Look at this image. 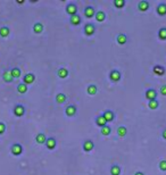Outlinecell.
<instances>
[{"mask_svg":"<svg viewBox=\"0 0 166 175\" xmlns=\"http://www.w3.org/2000/svg\"><path fill=\"white\" fill-rule=\"evenodd\" d=\"M163 138H164V139H166V129L164 130V132H163Z\"/></svg>","mask_w":166,"mask_h":175,"instance_id":"38","label":"cell"},{"mask_svg":"<svg viewBox=\"0 0 166 175\" xmlns=\"http://www.w3.org/2000/svg\"><path fill=\"white\" fill-rule=\"evenodd\" d=\"M117 42H118L120 45H124V43L126 42V35H124V34H120V35L117 37Z\"/></svg>","mask_w":166,"mask_h":175,"instance_id":"23","label":"cell"},{"mask_svg":"<svg viewBox=\"0 0 166 175\" xmlns=\"http://www.w3.org/2000/svg\"><path fill=\"white\" fill-rule=\"evenodd\" d=\"M114 5H115L116 7H118V8H122V7L125 5V1H124V0H115Z\"/></svg>","mask_w":166,"mask_h":175,"instance_id":"33","label":"cell"},{"mask_svg":"<svg viewBox=\"0 0 166 175\" xmlns=\"http://www.w3.org/2000/svg\"><path fill=\"white\" fill-rule=\"evenodd\" d=\"M33 81H34V75L31 73L26 74L24 76V84H31V83H33Z\"/></svg>","mask_w":166,"mask_h":175,"instance_id":"8","label":"cell"},{"mask_svg":"<svg viewBox=\"0 0 166 175\" xmlns=\"http://www.w3.org/2000/svg\"><path fill=\"white\" fill-rule=\"evenodd\" d=\"M22 151H23V149H22V146L21 144H14L13 147H12V152H13L14 155H21L22 154Z\"/></svg>","mask_w":166,"mask_h":175,"instance_id":"2","label":"cell"},{"mask_svg":"<svg viewBox=\"0 0 166 175\" xmlns=\"http://www.w3.org/2000/svg\"><path fill=\"white\" fill-rule=\"evenodd\" d=\"M160 92H162V94L166 96V85H163V86L160 88Z\"/></svg>","mask_w":166,"mask_h":175,"instance_id":"37","label":"cell"},{"mask_svg":"<svg viewBox=\"0 0 166 175\" xmlns=\"http://www.w3.org/2000/svg\"><path fill=\"white\" fill-rule=\"evenodd\" d=\"M157 13L159 15H165L166 14V5L165 4H160L159 6L157 7Z\"/></svg>","mask_w":166,"mask_h":175,"instance_id":"15","label":"cell"},{"mask_svg":"<svg viewBox=\"0 0 166 175\" xmlns=\"http://www.w3.org/2000/svg\"><path fill=\"white\" fill-rule=\"evenodd\" d=\"M10 73H12V76H13V78H17L21 76V70L17 68V67L13 68V70L10 71Z\"/></svg>","mask_w":166,"mask_h":175,"instance_id":"16","label":"cell"},{"mask_svg":"<svg viewBox=\"0 0 166 175\" xmlns=\"http://www.w3.org/2000/svg\"><path fill=\"white\" fill-rule=\"evenodd\" d=\"M71 23H72L73 25L80 24V23H81V17H80L79 15H73V16L71 17Z\"/></svg>","mask_w":166,"mask_h":175,"instance_id":"11","label":"cell"},{"mask_svg":"<svg viewBox=\"0 0 166 175\" xmlns=\"http://www.w3.org/2000/svg\"><path fill=\"white\" fill-rule=\"evenodd\" d=\"M159 38L162 40L166 39V29H160L159 30Z\"/></svg>","mask_w":166,"mask_h":175,"instance_id":"34","label":"cell"},{"mask_svg":"<svg viewBox=\"0 0 166 175\" xmlns=\"http://www.w3.org/2000/svg\"><path fill=\"white\" fill-rule=\"evenodd\" d=\"M56 100H57L59 104H62V103H64L65 100H66V96H65L64 93H58L57 97H56Z\"/></svg>","mask_w":166,"mask_h":175,"instance_id":"25","label":"cell"},{"mask_svg":"<svg viewBox=\"0 0 166 175\" xmlns=\"http://www.w3.org/2000/svg\"><path fill=\"white\" fill-rule=\"evenodd\" d=\"M96 123L98 124L99 126H101V127H102V126H105V125L107 124V121L105 119V117H104V116H99L98 118H97Z\"/></svg>","mask_w":166,"mask_h":175,"instance_id":"17","label":"cell"},{"mask_svg":"<svg viewBox=\"0 0 166 175\" xmlns=\"http://www.w3.org/2000/svg\"><path fill=\"white\" fill-rule=\"evenodd\" d=\"M84 14H85L87 17H92V16L95 15V8H93V7H87Z\"/></svg>","mask_w":166,"mask_h":175,"instance_id":"10","label":"cell"},{"mask_svg":"<svg viewBox=\"0 0 166 175\" xmlns=\"http://www.w3.org/2000/svg\"><path fill=\"white\" fill-rule=\"evenodd\" d=\"M17 90H18L19 93H25L26 91H27V88H26V84L24 83H22V84H19L17 86Z\"/></svg>","mask_w":166,"mask_h":175,"instance_id":"27","label":"cell"},{"mask_svg":"<svg viewBox=\"0 0 166 175\" xmlns=\"http://www.w3.org/2000/svg\"><path fill=\"white\" fill-rule=\"evenodd\" d=\"M75 113H76V108H75L74 106H68V107L66 108V114H67L68 116H73Z\"/></svg>","mask_w":166,"mask_h":175,"instance_id":"14","label":"cell"},{"mask_svg":"<svg viewBox=\"0 0 166 175\" xmlns=\"http://www.w3.org/2000/svg\"><path fill=\"white\" fill-rule=\"evenodd\" d=\"M88 93H89V94H96L97 93L96 85H89V88H88Z\"/></svg>","mask_w":166,"mask_h":175,"instance_id":"29","label":"cell"},{"mask_svg":"<svg viewBox=\"0 0 166 175\" xmlns=\"http://www.w3.org/2000/svg\"><path fill=\"white\" fill-rule=\"evenodd\" d=\"M83 149L85 150V151H90V150L93 149V142L92 141H85V142L83 143Z\"/></svg>","mask_w":166,"mask_h":175,"instance_id":"9","label":"cell"},{"mask_svg":"<svg viewBox=\"0 0 166 175\" xmlns=\"http://www.w3.org/2000/svg\"><path fill=\"white\" fill-rule=\"evenodd\" d=\"M8 34H9V29H8V27L4 26V27H1V29H0V35H1V37L6 38Z\"/></svg>","mask_w":166,"mask_h":175,"instance_id":"22","label":"cell"},{"mask_svg":"<svg viewBox=\"0 0 166 175\" xmlns=\"http://www.w3.org/2000/svg\"><path fill=\"white\" fill-rule=\"evenodd\" d=\"M2 78H4V80H5L6 82H10L13 76H12V73H10V72H5L4 75H2Z\"/></svg>","mask_w":166,"mask_h":175,"instance_id":"24","label":"cell"},{"mask_svg":"<svg viewBox=\"0 0 166 175\" xmlns=\"http://www.w3.org/2000/svg\"><path fill=\"white\" fill-rule=\"evenodd\" d=\"M6 131V125L4 123H0V134H2Z\"/></svg>","mask_w":166,"mask_h":175,"instance_id":"36","label":"cell"},{"mask_svg":"<svg viewBox=\"0 0 166 175\" xmlns=\"http://www.w3.org/2000/svg\"><path fill=\"white\" fill-rule=\"evenodd\" d=\"M33 30H34V32L35 33H41L43 31V26H42V24H40V23H35Z\"/></svg>","mask_w":166,"mask_h":175,"instance_id":"21","label":"cell"},{"mask_svg":"<svg viewBox=\"0 0 166 175\" xmlns=\"http://www.w3.org/2000/svg\"><path fill=\"white\" fill-rule=\"evenodd\" d=\"M14 113H15L16 116H23L24 113H25V109H24V107L22 105H17L15 107V109H14Z\"/></svg>","mask_w":166,"mask_h":175,"instance_id":"1","label":"cell"},{"mask_svg":"<svg viewBox=\"0 0 166 175\" xmlns=\"http://www.w3.org/2000/svg\"><path fill=\"white\" fill-rule=\"evenodd\" d=\"M96 18L98 22H102V21L105 20V14L102 13V12H98L96 14Z\"/></svg>","mask_w":166,"mask_h":175,"instance_id":"30","label":"cell"},{"mask_svg":"<svg viewBox=\"0 0 166 175\" xmlns=\"http://www.w3.org/2000/svg\"><path fill=\"white\" fill-rule=\"evenodd\" d=\"M154 72H155L156 74H158V75H163V74L165 73V70H164L163 67H160V66H156V67L154 68Z\"/></svg>","mask_w":166,"mask_h":175,"instance_id":"26","label":"cell"},{"mask_svg":"<svg viewBox=\"0 0 166 175\" xmlns=\"http://www.w3.org/2000/svg\"><path fill=\"white\" fill-rule=\"evenodd\" d=\"M66 12H67V14H70V15H76V6L75 5H73V4H71V5H68L67 6V8H66Z\"/></svg>","mask_w":166,"mask_h":175,"instance_id":"3","label":"cell"},{"mask_svg":"<svg viewBox=\"0 0 166 175\" xmlns=\"http://www.w3.org/2000/svg\"><path fill=\"white\" fill-rule=\"evenodd\" d=\"M149 107H150L151 109H156V108L158 107V101H157V100H150V101H149Z\"/></svg>","mask_w":166,"mask_h":175,"instance_id":"31","label":"cell"},{"mask_svg":"<svg viewBox=\"0 0 166 175\" xmlns=\"http://www.w3.org/2000/svg\"><path fill=\"white\" fill-rule=\"evenodd\" d=\"M109 78H110V80H113L114 82H116V81H118V80L121 78V73L118 71H113L110 73Z\"/></svg>","mask_w":166,"mask_h":175,"instance_id":"6","label":"cell"},{"mask_svg":"<svg viewBox=\"0 0 166 175\" xmlns=\"http://www.w3.org/2000/svg\"><path fill=\"white\" fill-rule=\"evenodd\" d=\"M67 75H68V72H67L66 68H60V70L58 71V76H59V78H65Z\"/></svg>","mask_w":166,"mask_h":175,"instance_id":"19","label":"cell"},{"mask_svg":"<svg viewBox=\"0 0 166 175\" xmlns=\"http://www.w3.org/2000/svg\"><path fill=\"white\" fill-rule=\"evenodd\" d=\"M134 175H143V173H141V172H138V173H135Z\"/></svg>","mask_w":166,"mask_h":175,"instance_id":"39","label":"cell"},{"mask_svg":"<svg viewBox=\"0 0 166 175\" xmlns=\"http://www.w3.org/2000/svg\"><path fill=\"white\" fill-rule=\"evenodd\" d=\"M156 96H157V93H156V91L153 90V89H149V90L146 92V97H147L149 100H155V99H156Z\"/></svg>","mask_w":166,"mask_h":175,"instance_id":"7","label":"cell"},{"mask_svg":"<svg viewBox=\"0 0 166 175\" xmlns=\"http://www.w3.org/2000/svg\"><path fill=\"white\" fill-rule=\"evenodd\" d=\"M47 141V136L43 134V133H40L37 136V142L38 143H45Z\"/></svg>","mask_w":166,"mask_h":175,"instance_id":"18","label":"cell"},{"mask_svg":"<svg viewBox=\"0 0 166 175\" xmlns=\"http://www.w3.org/2000/svg\"><path fill=\"white\" fill-rule=\"evenodd\" d=\"M159 167L162 171H166V160H162V162H160Z\"/></svg>","mask_w":166,"mask_h":175,"instance_id":"35","label":"cell"},{"mask_svg":"<svg viewBox=\"0 0 166 175\" xmlns=\"http://www.w3.org/2000/svg\"><path fill=\"white\" fill-rule=\"evenodd\" d=\"M109 133H110V127L107 126V125L102 126L101 127V134H104V135H108Z\"/></svg>","mask_w":166,"mask_h":175,"instance_id":"28","label":"cell"},{"mask_svg":"<svg viewBox=\"0 0 166 175\" xmlns=\"http://www.w3.org/2000/svg\"><path fill=\"white\" fill-rule=\"evenodd\" d=\"M117 133H118V135H120V136H124L125 134H126V127L121 126V127L117 130Z\"/></svg>","mask_w":166,"mask_h":175,"instance_id":"32","label":"cell"},{"mask_svg":"<svg viewBox=\"0 0 166 175\" xmlns=\"http://www.w3.org/2000/svg\"><path fill=\"white\" fill-rule=\"evenodd\" d=\"M110 173L112 175H120L121 173V168H120V166H117V165H114L112 169H110Z\"/></svg>","mask_w":166,"mask_h":175,"instance_id":"20","label":"cell"},{"mask_svg":"<svg viewBox=\"0 0 166 175\" xmlns=\"http://www.w3.org/2000/svg\"><path fill=\"white\" fill-rule=\"evenodd\" d=\"M46 144H47V148L48 149H54L56 147V140L54 138H49V139H47Z\"/></svg>","mask_w":166,"mask_h":175,"instance_id":"4","label":"cell"},{"mask_svg":"<svg viewBox=\"0 0 166 175\" xmlns=\"http://www.w3.org/2000/svg\"><path fill=\"white\" fill-rule=\"evenodd\" d=\"M84 32H85L87 35L93 34V33H95V26L92 25V24H87L85 27H84Z\"/></svg>","mask_w":166,"mask_h":175,"instance_id":"5","label":"cell"},{"mask_svg":"<svg viewBox=\"0 0 166 175\" xmlns=\"http://www.w3.org/2000/svg\"><path fill=\"white\" fill-rule=\"evenodd\" d=\"M148 8H149V4L147 1H140L139 2V9L141 12H146Z\"/></svg>","mask_w":166,"mask_h":175,"instance_id":"13","label":"cell"},{"mask_svg":"<svg viewBox=\"0 0 166 175\" xmlns=\"http://www.w3.org/2000/svg\"><path fill=\"white\" fill-rule=\"evenodd\" d=\"M104 117H105V119L109 122V121H113L114 119V113L113 111H110V110H107L105 114H104Z\"/></svg>","mask_w":166,"mask_h":175,"instance_id":"12","label":"cell"}]
</instances>
